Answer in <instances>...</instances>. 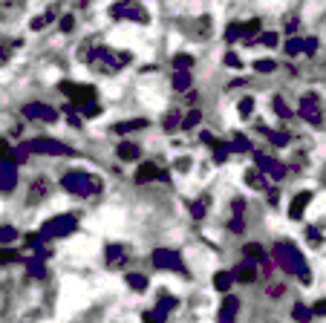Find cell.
Listing matches in <instances>:
<instances>
[{
	"mask_svg": "<svg viewBox=\"0 0 326 323\" xmlns=\"http://www.w3.org/2000/svg\"><path fill=\"white\" fill-rule=\"evenodd\" d=\"M133 55L130 52H113V49H107V46H93V55H90V61L87 64L93 66L96 72H104V75H113V72H119L124 64H130Z\"/></svg>",
	"mask_w": 326,
	"mask_h": 323,
	"instance_id": "1",
	"label": "cell"
},
{
	"mask_svg": "<svg viewBox=\"0 0 326 323\" xmlns=\"http://www.w3.org/2000/svg\"><path fill=\"white\" fill-rule=\"evenodd\" d=\"M61 185H64V191L75 196H90V194H98L101 188H104V182L93 176V173H81V170H69L61 176Z\"/></svg>",
	"mask_w": 326,
	"mask_h": 323,
	"instance_id": "2",
	"label": "cell"
},
{
	"mask_svg": "<svg viewBox=\"0 0 326 323\" xmlns=\"http://www.w3.org/2000/svg\"><path fill=\"white\" fill-rule=\"evenodd\" d=\"M110 18H116V20H133V23H150V12L139 0H116L110 6Z\"/></svg>",
	"mask_w": 326,
	"mask_h": 323,
	"instance_id": "3",
	"label": "cell"
},
{
	"mask_svg": "<svg viewBox=\"0 0 326 323\" xmlns=\"http://www.w3.org/2000/svg\"><path fill=\"white\" fill-rule=\"evenodd\" d=\"M274 257H277V262H280V268H283V271H289V274H292V271H294V274L306 271L300 251L292 248L289 242H277V245H274Z\"/></svg>",
	"mask_w": 326,
	"mask_h": 323,
	"instance_id": "4",
	"label": "cell"
},
{
	"mask_svg": "<svg viewBox=\"0 0 326 323\" xmlns=\"http://www.w3.org/2000/svg\"><path fill=\"white\" fill-rule=\"evenodd\" d=\"M58 90L72 98V104H75L78 110H84L87 104H96V87H90V84H72V81H61V84H58Z\"/></svg>",
	"mask_w": 326,
	"mask_h": 323,
	"instance_id": "5",
	"label": "cell"
},
{
	"mask_svg": "<svg viewBox=\"0 0 326 323\" xmlns=\"http://www.w3.org/2000/svg\"><path fill=\"white\" fill-rule=\"evenodd\" d=\"M78 225V220L72 217V214H58V217H52L49 222H43L41 228V237L43 240H49V237H66V234H72Z\"/></svg>",
	"mask_w": 326,
	"mask_h": 323,
	"instance_id": "6",
	"label": "cell"
},
{
	"mask_svg": "<svg viewBox=\"0 0 326 323\" xmlns=\"http://www.w3.org/2000/svg\"><path fill=\"white\" fill-rule=\"evenodd\" d=\"M153 265L156 268H170V271H185V262L182 257L176 254V251H170V248H156L153 251Z\"/></svg>",
	"mask_w": 326,
	"mask_h": 323,
	"instance_id": "7",
	"label": "cell"
},
{
	"mask_svg": "<svg viewBox=\"0 0 326 323\" xmlns=\"http://www.w3.org/2000/svg\"><path fill=\"white\" fill-rule=\"evenodd\" d=\"M29 150L32 153H52V156H72V147H66L55 139H35V141H29Z\"/></svg>",
	"mask_w": 326,
	"mask_h": 323,
	"instance_id": "8",
	"label": "cell"
},
{
	"mask_svg": "<svg viewBox=\"0 0 326 323\" xmlns=\"http://www.w3.org/2000/svg\"><path fill=\"white\" fill-rule=\"evenodd\" d=\"M153 179H159V182H170L167 170H159L153 162H144V164L136 170V182H139V185H147V182H153Z\"/></svg>",
	"mask_w": 326,
	"mask_h": 323,
	"instance_id": "9",
	"label": "cell"
},
{
	"mask_svg": "<svg viewBox=\"0 0 326 323\" xmlns=\"http://www.w3.org/2000/svg\"><path fill=\"white\" fill-rule=\"evenodd\" d=\"M300 116H303L306 121H312V124H321V121H324V119H321V104H318V96H315V93L303 96V101H300Z\"/></svg>",
	"mask_w": 326,
	"mask_h": 323,
	"instance_id": "10",
	"label": "cell"
},
{
	"mask_svg": "<svg viewBox=\"0 0 326 323\" xmlns=\"http://www.w3.org/2000/svg\"><path fill=\"white\" fill-rule=\"evenodd\" d=\"M23 116H29V119H41V121H58V110L55 107H49V104H26L23 107Z\"/></svg>",
	"mask_w": 326,
	"mask_h": 323,
	"instance_id": "11",
	"label": "cell"
},
{
	"mask_svg": "<svg viewBox=\"0 0 326 323\" xmlns=\"http://www.w3.org/2000/svg\"><path fill=\"white\" fill-rule=\"evenodd\" d=\"M0 182H3V191L12 194L15 185H18V162L15 159H3V167H0Z\"/></svg>",
	"mask_w": 326,
	"mask_h": 323,
	"instance_id": "12",
	"label": "cell"
},
{
	"mask_svg": "<svg viewBox=\"0 0 326 323\" xmlns=\"http://www.w3.org/2000/svg\"><path fill=\"white\" fill-rule=\"evenodd\" d=\"M185 32H191L194 38H208V35L214 32V23H211V18H208V15H202V18H194V20H188Z\"/></svg>",
	"mask_w": 326,
	"mask_h": 323,
	"instance_id": "13",
	"label": "cell"
},
{
	"mask_svg": "<svg viewBox=\"0 0 326 323\" xmlns=\"http://www.w3.org/2000/svg\"><path fill=\"white\" fill-rule=\"evenodd\" d=\"M49 188H52V185H49V179L38 176V179H35L32 185H29V194H26V202H29V205H38V202H41L43 196L49 194Z\"/></svg>",
	"mask_w": 326,
	"mask_h": 323,
	"instance_id": "14",
	"label": "cell"
},
{
	"mask_svg": "<svg viewBox=\"0 0 326 323\" xmlns=\"http://www.w3.org/2000/svg\"><path fill=\"white\" fill-rule=\"evenodd\" d=\"M116 156H119L122 162H139L142 159V147H139L136 141H119Z\"/></svg>",
	"mask_w": 326,
	"mask_h": 323,
	"instance_id": "15",
	"label": "cell"
},
{
	"mask_svg": "<svg viewBox=\"0 0 326 323\" xmlns=\"http://www.w3.org/2000/svg\"><path fill=\"white\" fill-rule=\"evenodd\" d=\"M257 167H260L263 173H268L271 179H283V173H286L283 164H277V162L268 159V156H257Z\"/></svg>",
	"mask_w": 326,
	"mask_h": 323,
	"instance_id": "16",
	"label": "cell"
},
{
	"mask_svg": "<svg viewBox=\"0 0 326 323\" xmlns=\"http://www.w3.org/2000/svg\"><path fill=\"white\" fill-rule=\"evenodd\" d=\"M309 202H312V194H309V191H300V194L292 199V205H289V217H292V220H300Z\"/></svg>",
	"mask_w": 326,
	"mask_h": 323,
	"instance_id": "17",
	"label": "cell"
},
{
	"mask_svg": "<svg viewBox=\"0 0 326 323\" xmlns=\"http://www.w3.org/2000/svg\"><path fill=\"white\" fill-rule=\"evenodd\" d=\"M104 254H107V265L110 268H116V265H122L124 260H127V251H124V245H119V242H113V245H107L104 248Z\"/></svg>",
	"mask_w": 326,
	"mask_h": 323,
	"instance_id": "18",
	"label": "cell"
},
{
	"mask_svg": "<svg viewBox=\"0 0 326 323\" xmlns=\"http://www.w3.org/2000/svg\"><path fill=\"white\" fill-rule=\"evenodd\" d=\"M254 277H257L254 260H245V262H240V265L234 268V280H240V283H251Z\"/></svg>",
	"mask_w": 326,
	"mask_h": 323,
	"instance_id": "19",
	"label": "cell"
},
{
	"mask_svg": "<svg viewBox=\"0 0 326 323\" xmlns=\"http://www.w3.org/2000/svg\"><path fill=\"white\" fill-rule=\"evenodd\" d=\"M245 185L254 188V191H263V188H268V179H265V173L260 167H248L245 170Z\"/></svg>",
	"mask_w": 326,
	"mask_h": 323,
	"instance_id": "20",
	"label": "cell"
},
{
	"mask_svg": "<svg viewBox=\"0 0 326 323\" xmlns=\"http://www.w3.org/2000/svg\"><path fill=\"white\" fill-rule=\"evenodd\" d=\"M147 127V119L142 116V119H130V121H119V124H113V133H119V136H127V133H136V130Z\"/></svg>",
	"mask_w": 326,
	"mask_h": 323,
	"instance_id": "21",
	"label": "cell"
},
{
	"mask_svg": "<svg viewBox=\"0 0 326 323\" xmlns=\"http://www.w3.org/2000/svg\"><path fill=\"white\" fill-rule=\"evenodd\" d=\"M237 309H240V303H237V297H225V303H223V309H220V323H231L234 321V315H237Z\"/></svg>",
	"mask_w": 326,
	"mask_h": 323,
	"instance_id": "22",
	"label": "cell"
},
{
	"mask_svg": "<svg viewBox=\"0 0 326 323\" xmlns=\"http://www.w3.org/2000/svg\"><path fill=\"white\" fill-rule=\"evenodd\" d=\"M243 40H245V43H254V40H260V20H257V18L243 23Z\"/></svg>",
	"mask_w": 326,
	"mask_h": 323,
	"instance_id": "23",
	"label": "cell"
},
{
	"mask_svg": "<svg viewBox=\"0 0 326 323\" xmlns=\"http://www.w3.org/2000/svg\"><path fill=\"white\" fill-rule=\"evenodd\" d=\"M173 66H176V72H191L194 55H188V52H176V55H173Z\"/></svg>",
	"mask_w": 326,
	"mask_h": 323,
	"instance_id": "24",
	"label": "cell"
},
{
	"mask_svg": "<svg viewBox=\"0 0 326 323\" xmlns=\"http://www.w3.org/2000/svg\"><path fill=\"white\" fill-rule=\"evenodd\" d=\"M231 283H234V274H228V271H217L214 274V289L217 291H228Z\"/></svg>",
	"mask_w": 326,
	"mask_h": 323,
	"instance_id": "25",
	"label": "cell"
},
{
	"mask_svg": "<svg viewBox=\"0 0 326 323\" xmlns=\"http://www.w3.org/2000/svg\"><path fill=\"white\" fill-rule=\"evenodd\" d=\"M170 309H176V297L167 294V291H162V294H159V306H156V312L164 318V312H170Z\"/></svg>",
	"mask_w": 326,
	"mask_h": 323,
	"instance_id": "26",
	"label": "cell"
},
{
	"mask_svg": "<svg viewBox=\"0 0 326 323\" xmlns=\"http://www.w3.org/2000/svg\"><path fill=\"white\" fill-rule=\"evenodd\" d=\"M268 139H271V144H277V147H283V144H289V133H283V130H268V127H260Z\"/></svg>",
	"mask_w": 326,
	"mask_h": 323,
	"instance_id": "27",
	"label": "cell"
},
{
	"mask_svg": "<svg viewBox=\"0 0 326 323\" xmlns=\"http://www.w3.org/2000/svg\"><path fill=\"white\" fill-rule=\"evenodd\" d=\"M124 280H127V286H130L133 291H144V289H147V277H144V274H136V271H130Z\"/></svg>",
	"mask_w": 326,
	"mask_h": 323,
	"instance_id": "28",
	"label": "cell"
},
{
	"mask_svg": "<svg viewBox=\"0 0 326 323\" xmlns=\"http://www.w3.org/2000/svg\"><path fill=\"white\" fill-rule=\"evenodd\" d=\"M243 254H245V260H263L265 257V248H263L260 242H248V245L243 248Z\"/></svg>",
	"mask_w": 326,
	"mask_h": 323,
	"instance_id": "29",
	"label": "cell"
},
{
	"mask_svg": "<svg viewBox=\"0 0 326 323\" xmlns=\"http://www.w3.org/2000/svg\"><path fill=\"white\" fill-rule=\"evenodd\" d=\"M292 315H294V321H300V323H309V321H312V315H315V309H309V306L297 303V306L292 309Z\"/></svg>",
	"mask_w": 326,
	"mask_h": 323,
	"instance_id": "30",
	"label": "cell"
},
{
	"mask_svg": "<svg viewBox=\"0 0 326 323\" xmlns=\"http://www.w3.org/2000/svg\"><path fill=\"white\" fill-rule=\"evenodd\" d=\"M283 49H286V55H300V52H306V40H300V38H289Z\"/></svg>",
	"mask_w": 326,
	"mask_h": 323,
	"instance_id": "31",
	"label": "cell"
},
{
	"mask_svg": "<svg viewBox=\"0 0 326 323\" xmlns=\"http://www.w3.org/2000/svg\"><path fill=\"white\" fill-rule=\"evenodd\" d=\"M205 205H208V196L194 199V202L188 205V211H191V217H194V220H202V217H205Z\"/></svg>",
	"mask_w": 326,
	"mask_h": 323,
	"instance_id": "32",
	"label": "cell"
},
{
	"mask_svg": "<svg viewBox=\"0 0 326 323\" xmlns=\"http://www.w3.org/2000/svg\"><path fill=\"white\" fill-rule=\"evenodd\" d=\"M237 110H240V119H251V113H254V98H251V96L240 98Z\"/></svg>",
	"mask_w": 326,
	"mask_h": 323,
	"instance_id": "33",
	"label": "cell"
},
{
	"mask_svg": "<svg viewBox=\"0 0 326 323\" xmlns=\"http://www.w3.org/2000/svg\"><path fill=\"white\" fill-rule=\"evenodd\" d=\"M173 87L176 90H191V72H176L173 75Z\"/></svg>",
	"mask_w": 326,
	"mask_h": 323,
	"instance_id": "34",
	"label": "cell"
},
{
	"mask_svg": "<svg viewBox=\"0 0 326 323\" xmlns=\"http://www.w3.org/2000/svg\"><path fill=\"white\" fill-rule=\"evenodd\" d=\"M228 147H231V150H237V153H245L251 144H248V139H245L243 133H237V136H234V141H231Z\"/></svg>",
	"mask_w": 326,
	"mask_h": 323,
	"instance_id": "35",
	"label": "cell"
},
{
	"mask_svg": "<svg viewBox=\"0 0 326 323\" xmlns=\"http://www.w3.org/2000/svg\"><path fill=\"white\" fill-rule=\"evenodd\" d=\"M225 40H228V43L243 40V23H231L228 29H225Z\"/></svg>",
	"mask_w": 326,
	"mask_h": 323,
	"instance_id": "36",
	"label": "cell"
},
{
	"mask_svg": "<svg viewBox=\"0 0 326 323\" xmlns=\"http://www.w3.org/2000/svg\"><path fill=\"white\" fill-rule=\"evenodd\" d=\"M274 113H277L280 119H292V110H289V104H286V101H283L280 96L274 98Z\"/></svg>",
	"mask_w": 326,
	"mask_h": 323,
	"instance_id": "37",
	"label": "cell"
},
{
	"mask_svg": "<svg viewBox=\"0 0 326 323\" xmlns=\"http://www.w3.org/2000/svg\"><path fill=\"white\" fill-rule=\"evenodd\" d=\"M199 121H202V113H199V110H191V113H188V116L182 119V127H185V130H191V127H196Z\"/></svg>",
	"mask_w": 326,
	"mask_h": 323,
	"instance_id": "38",
	"label": "cell"
},
{
	"mask_svg": "<svg viewBox=\"0 0 326 323\" xmlns=\"http://www.w3.org/2000/svg\"><path fill=\"white\" fill-rule=\"evenodd\" d=\"M162 124H164V130H173V127H179V124H182V119H179V113H176V110H170V113L162 119Z\"/></svg>",
	"mask_w": 326,
	"mask_h": 323,
	"instance_id": "39",
	"label": "cell"
},
{
	"mask_svg": "<svg viewBox=\"0 0 326 323\" xmlns=\"http://www.w3.org/2000/svg\"><path fill=\"white\" fill-rule=\"evenodd\" d=\"M254 69L263 72V75H268V72H274V69H277V64H274L271 58H263V61H254Z\"/></svg>",
	"mask_w": 326,
	"mask_h": 323,
	"instance_id": "40",
	"label": "cell"
},
{
	"mask_svg": "<svg viewBox=\"0 0 326 323\" xmlns=\"http://www.w3.org/2000/svg\"><path fill=\"white\" fill-rule=\"evenodd\" d=\"M15 237H18V231H15L12 225L0 228V240H3V245H6V242H15Z\"/></svg>",
	"mask_w": 326,
	"mask_h": 323,
	"instance_id": "41",
	"label": "cell"
},
{
	"mask_svg": "<svg viewBox=\"0 0 326 323\" xmlns=\"http://www.w3.org/2000/svg\"><path fill=\"white\" fill-rule=\"evenodd\" d=\"M228 150H231V147H225V144H220V147L214 150V164H223V162L228 159Z\"/></svg>",
	"mask_w": 326,
	"mask_h": 323,
	"instance_id": "42",
	"label": "cell"
},
{
	"mask_svg": "<svg viewBox=\"0 0 326 323\" xmlns=\"http://www.w3.org/2000/svg\"><path fill=\"white\" fill-rule=\"evenodd\" d=\"M277 40H280V38H277V32H263L260 35V43H263V46H277Z\"/></svg>",
	"mask_w": 326,
	"mask_h": 323,
	"instance_id": "43",
	"label": "cell"
},
{
	"mask_svg": "<svg viewBox=\"0 0 326 323\" xmlns=\"http://www.w3.org/2000/svg\"><path fill=\"white\" fill-rule=\"evenodd\" d=\"M306 240H309L312 245H321V234H318L315 225H306Z\"/></svg>",
	"mask_w": 326,
	"mask_h": 323,
	"instance_id": "44",
	"label": "cell"
},
{
	"mask_svg": "<svg viewBox=\"0 0 326 323\" xmlns=\"http://www.w3.org/2000/svg\"><path fill=\"white\" fill-rule=\"evenodd\" d=\"M191 164H194L191 156H182V159H176V170H179V173H188V170H191Z\"/></svg>",
	"mask_w": 326,
	"mask_h": 323,
	"instance_id": "45",
	"label": "cell"
},
{
	"mask_svg": "<svg viewBox=\"0 0 326 323\" xmlns=\"http://www.w3.org/2000/svg\"><path fill=\"white\" fill-rule=\"evenodd\" d=\"M225 64L234 66V69H240V66H243V61H240V55H237V52H225Z\"/></svg>",
	"mask_w": 326,
	"mask_h": 323,
	"instance_id": "46",
	"label": "cell"
},
{
	"mask_svg": "<svg viewBox=\"0 0 326 323\" xmlns=\"http://www.w3.org/2000/svg\"><path fill=\"white\" fill-rule=\"evenodd\" d=\"M81 113H84L87 119H96V116H101V107H98V104H87V107H84Z\"/></svg>",
	"mask_w": 326,
	"mask_h": 323,
	"instance_id": "47",
	"label": "cell"
},
{
	"mask_svg": "<svg viewBox=\"0 0 326 323\" xmlns=\"http://www.w3.org/2000/svg\"><path fill=\"white\" fill-rule=\"evenodd\" d=\"M231 208H234V214H243V208H245V199H243V196H237V199L231 202Z\"/></svg>",
	"mask_w": 326,
	"mask_h": 323,
	"instance_id": "48",
	"label": "cell"
},
{
	"mask_svg": "<svg viewBox=\"0 0 326 323\" xmlns=\"http://www.w3.org/2000/svg\"><path fill=\"white\" fill-rule=\"evenodd\" d=\"M72 23H75V18H72V15H66L64 20H61V29H64V32H69V29H72Z\"/></svg>",
	"mask_w": 326,
	"mask_h": 323,
	"instance_id": "49",
	"label": "cell"
},
{
	"mask_svg": "<svg viewBox=\"0 0 326 323\" xmlns=\"http://www.w3.org/2000/svg\"><path fill=\"white\" fill-rule=\"evenodd\" d=\"M315 49H318V40H315V38H306V55H312Z\"/></svg>",
	"mask_w": 326,
	"mask_h": 323,
	"instance_id": "50",
	"label": "cell"
},
{
	"mask_svg": "<svg viewBox=\"0 0 326 323\" xmlns=\"http://www.w3.org/2000/svg\"><path fill=\"white\" fill-rule=\"evenodd\" d=\"M315 315H326V300H318V303H315Z\"/></svg>",
	"mask_w": 326,
	"mask_h": 323,
	"instance_id": "51",
	"label": "cell"
},
{
	"mask_svg": "<svg viewBox=\"0 0 326 323\" xmlns=\"http://www.w3.org/2000/svg\"><path fill=\"white\" fill-rule=\"evenodd\" d=\"M294 29H297V18H289V23H286V32L292 35Z\"/></svg>",
	"mask_w": 326,
	"mask_h": 323,
	"instance_id": "52",
	"label": "cell"
},
{
	"mask_svg": "<svg viewBox=\"0 0 326 323\" xmlns=\"http://www.w3.org/2000/svg\"><path fill=\"white\" fill-rule=\"evenodd\" d=\"M324 182H326V170H324Z\"/></svg>",
	"mask_w": 326,
	"mask_h": 323,
	"instance_id": "53",
	"label": "cell"
}]
</instances>
